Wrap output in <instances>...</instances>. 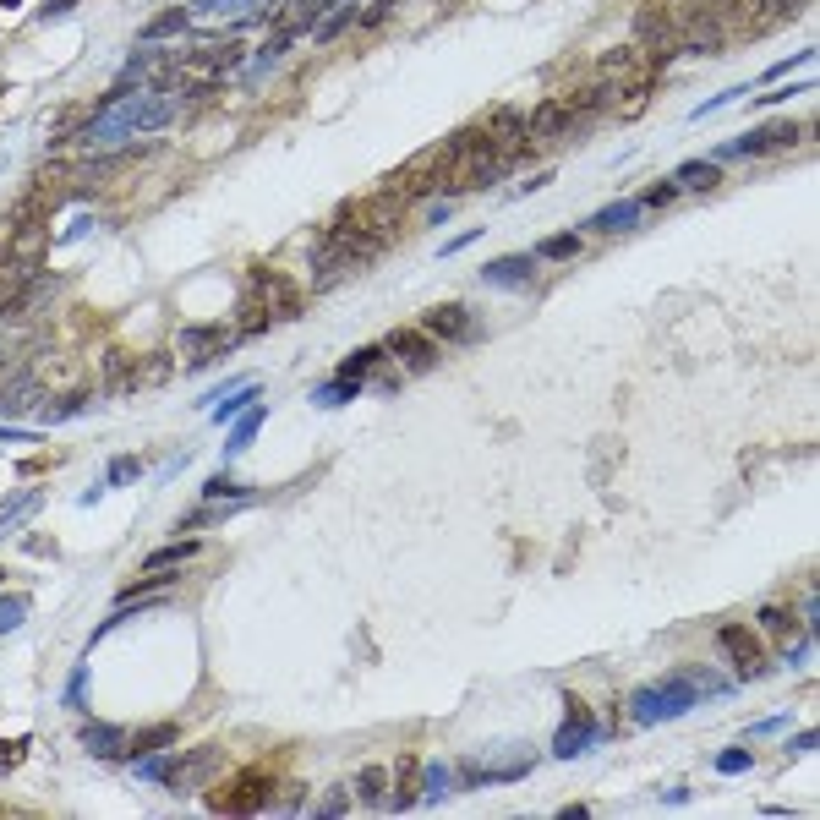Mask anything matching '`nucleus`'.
<instances>
[{
	"label": "nucleus",
	"mask_w": 820,
	"mask_h": 820,
	"mask_svg": "<svg viewBox=\"0 0 820 820\" xmlns=\"http://www.w3.org/2000/svg\"><path fill=\"white\" fill-rule=\"evenodd\" d=\"M181 115V99L175 93H154V88H132V82H115L99 99L93 121L82 126V148H126L132 137L159 132Z\"/></svg>",
	"instance_id": "nucleus-1"
},
{
	"label": "nucleus",
	"mask_w": 820,
	"mask_h": 820,
	"mask_svg": "<svg viewBox=\"0 0 820 820\" xmlns=\"http://www.w3.org/2000/svg\"><path fill=\"white\" fill-rule=\"evenodd\" d=\"M241 6V0H192V11H203V17H208V11H236Z\"/></svg>",
	"instance_id": "nucleus-51"
},
{
	"label": "nucleus",
	"mask_w": 820,
	"mask_h": 820,
	"mask_svg": "<svg viewBox=\"0 0 820 820\" xmlns=\"http://www.w3.org/2000/svg\"><path fill=\"white\" fill-rule=\"evenodd\" d=\"M137 476H143V460H137V454H121V460H110L104 482H110V487H132Z\"/></svg>",
	"instance_id": "nucleus-40"
},
{
	"label": "nucleus",
	"mask_w": 820,
	"mask_h": 820,
	"mask_svg": "<svg viewBox=\"0 0 820 820\" xmlns=\"http://www.w3.org/2000/svg\"><path fill=\"white\" fill-rule=\"evenodd\" d=\"M356 11H361L356 0H339V6H334V11H328V17L318 22V28H312V39H318V44H334L345 28H356Z\"/></svg>",
	"instance_id": "nucleus-30"
},
{
	"label": "nucleus",
	"mask_w": 820,
	"mask_h": 820,
	"mask_svg": "<svg viewBox=\"0 0 820 820\" xmlns=\"http://www.w3.org/2000/svg\"><path fill=\"white\" fill-rule=\"evenodd\" d=\"M219 744H197V749H186V755H175L170 760V777H164V788L170 793H197V788H208V777L219 771Z\"/></svg>",
	"instance_id": "nucleus-11"
},
{
	"label": "nucleus",
	"mask_w": 820,
	"mask_h": 820,
	"mask_svg": "<svg viewBox=\"0 0 820 820\" xmlns=\"http://www.w3.org/2000/svg\"><path fill=\"white\" fill-rule=\"evenodd\" d=\"M82 749H88V755H99V760H121L126 755V728H110V722H82Z\"/></svg>",
	"instance_id": "nucleus-23"
},
{
	"label": "nucleus",
	"mask_w": 820,
	"mask_h": 820,
	"mask_svg": "<svg viewBox=\"0 0 820 820\" xmlns=\"http://www.w3.org/2000/svg\"><path fill=\"white\" fill-rule=\"evenodd\" d=\"M640 214H646V208H640L635 197H618V203L596 208L591 230H602V236H624V230H635V225H640Z\"/></svg>",
	"instance_id": "nucleus-24"
},
{
	"label": "nucleus",
	"mask_w": 820,
	"mask_h": 820,
	"mask_svg": "<svg viewBox=\"0 0 820 820\" xmlns=\"http://www.w3.org/2000/svg\"><path fill=\"white\" fill-rule=\"evenodd\" d=\"M175 744V722H159V728H143L126 738V755L121 760H143V755H159V749Z\"/></svg>",
	"instance_id": "nucleus-27"
},
{
	"label": "nucleus",
	"mask_w": 820,
	"mask_h": 820,
	"mask_svg": "<svg viewBox=\"0 0 820 820\" xmlns=\"http://www.w3.org/2000/svg\"><path fill=\"white\" fill-rule=\"evenodd\" d=\"M389 11H394V0H372L367 11H356V28H378V22L389 17Z\"/></svg>",
	"instance_id": "nucleus-47"
},
{
	"label": "nucleus",
	"mask_w": 820,
	"mask_h": 820,
	"mask_svg": "<svg viewBox=\"0 0 820 820\" xmlns=\"http://www.w3.org/2000/svg\"><path fill=\"white\" fill-rule=\"evenodd\" d=\"M192 553H197L192 536H186V542H170V547H159V553L143 558V574H175V564H186Z\"/></svg>",
	"instance_id": "nucleus-32"
},
{
	"label": "nucleus",
	"mask_w": 820,
	"mask_h": 820,
	"mask_svg": "<svg viewBox=\"0 0 820 820\" xmlns=\"http://www.w3.org/2000/svg\"><path fill=\"white\" fill-rule=\"evenodd\" d=\"M72 6H77V0H50V6H44V17H66Z\"/></svg>",
	"instance_id": "nucleus-55"
},
{
	"label": "nucleus",
	"mask_w": 820,
	"mask_h": 820,
	"mask_svg": "<svg viewBox=\"0 0 820 820\" xmlns=\"http://www.w3.org/2000/svg\"><path fill=\"white\" fill-rule=\"evenodd\" d=\"M449 793H454V766H427L421 771V799L427 804L449 799Z\"/></svg>",
	"instance_id": "nucleus-34"
},
{
	"label": "nucleus",
	"mask_w": 820,
	"mask_h": 820,
	"mask_svg": "<svg viewBox=\"0 0 820 820\" xmlns=\"http://www.w3.org/2000/svg\"><path fill=\"white\" fill-rule=\"evenodd\" d=\"M339 214L350 219L356 230H367L372 241H383L389 246L394 236H400V197H389V192H378V197H361V203H350V208H339Z\"/></svg>",
	"instance_id": "nucleus-10"
},
{
	"label": "nucleus",
	"mask_w": 820,
	"mask_h": 820,
	"mask_svg": "<svg viewBox=\"0 0 820 820\" xmlns=\"http://www.w3.org/2000/svg\"><path fill=\"white\" fill-rule=\"evenodd\" d=\"M203 498H214V503H219V498H230V503H246V498H257V492H252V487H241L236 476H225V471H219L214 482L203 487Z\"/></svg>",
	"instance_id": "nucleus-37"
},
{
	"label": "nucleus",
	"mask_w": 820,
	"mask_h": 820,
	"mask_svg": "<svg viewBox=\"0 0 820 820\" xmlns=\"http://www.w3.org/2000/svg\"><path fill=\"white\" fill-rule=\"evenodd\" d=\"M749 766H755V755H749V749H722V755H717L722 777H738V771H749Z\"/></svg>",
	"instance_id": "nucleus-44"
},
{
	"label": "nucleus",
	"mask_w": 820,
	"mask_h": 820,
	"mask_svg": "<svg viewBox=\"0 0 820 820\" xmlns=\"http://www.w3.org/2000/svg\"><path fill=\"white\" fill-rule=\"evenodd\" d=\"M804 132H810V126H793V121L755 126V132H744V137H728V143L717 148V159H771V154H788V148L804 143Z\"/></svg>",
	"instance_id": "nucleus-6"
},
{
	"label": "nucleus",
	"mask_w": 820,
	"mask_h": 820,
	"mask_svg": "<svg viewBox=\"0 0 820 820\" xmlns=\"http://www.w3.org/2000/svg\"><path fill=\"white\" fill-rule=\"evenodd\" d=\"M361 394V378H328L318 394H312V400H318L323 410H339V405H350Z\"/></svg>",
	"instance_id": "nucleus-33"
},
{
	"label": "nucleus",
	"mask_w": 820,
	"mask_h": 820,
	"mask_svg": "<svg viewBox=\"0 0 820 820\" xmlns=\"http://www.w3.org/2000/svg\"><path fill=\"white\" fill-rule=\"evenodd\" d=\"M82 689H88V662H82V667H72V678H66V706H88V700H82Z\"/></svg>",
	"instance_id": "nucleus-46"
},
{
	"label": "nucleus",
	"mask_w": 820,
	"mask_h": 820,
	"mask_svg": "<svg viewBox=\"0 0 820 820\" xmlns=\"http://www.w3.org/2000/svg\"><path fill=\"white\" fill-rule=\"evenodd\" d=\"M782 651H788V646H782ZM804 662H810V640H799V646L788 651V667H804Z\"/></svg>",
	"instance_id": "nucleus-54"
},
{
	"label": "nucleus",
	"mask_w": 820,
	"mask_h": 820,
	"mask_svg": "<svg viewBox=\"0 0 820 820\" xmlns=\"http://www.w3.org/2000/svg\"><path fill=\"white\" fill-rule=\"evenodd\" d=\"M810 55H815V50H810V44H804V50H799V55H788V61H777V66H771V72H766V77H788V72H793V66H810Z\"/></svg>",
	"instance_id": "nucleus-49"
},
{
	"label": "nucleus",
	"mask_w": 820,
	"mask_h": 820,
	"mask_svg": "<svg viewBox=\"0 0 820 820\" xmlns=\"http://www.w3.org/2000/svg\"><path fill=\"white\" fill-rule=\"evenodd\" d=\"M186 22H192V11L170 6V11H159V17H148L143 28H137V44H159V39H175V33H186Z\"/></svg>",
	"instance_id": "nucleus-26"
},
{
	"label": "nucleus",
	"mask_w": 820,
	"mask_h": 820,
	"mask_svg": "<svg viewBox=\"0 0 820 820\" xmlns=\"http://www.w3.org/2000/svg\"><path fill=\"white\" fill-rule=\"evenodd\" d=\"M635 50L646 55L656 72H667V66H673L678 55H684V50H678L673 11H667V6H646V11H640V17H635Z\"/></svg>",
	"instance_id": "nucleus-5"
},
{
	"label": "nucleus",
	"mask_w": 820,
	"mask_h": 820,
	"mask_svg": "<svg viewBox=\"0 0 820 820\" xmlns=\"http://www.w3.org/2000/svg\"><path fill=\"white\" fill-rule=\"evenodd\" d=\"M755 624L766 629V635L777 640V646L799 640V613H793V607H760V613H755Z\"/></svg>",
	"instance_id": "nucleus-28"
},
{
	"label": "nucleus",
	"mask_w": 820,
	"mask_h": 820,
	"mask_svg": "<svg viewBox=\"0 0 820 820\" xmlns=\"http://www.w3.org/2000/svg\"><path fill=\"white\" fill-rule=\"evenodd\" d=\"M383 356H394L405 372H427V367H438V339L427 328H394L383 339Z\"/></svg>",
	"instance_id": "nucleus-15"
},
{
	"label": "nucleus",
	"mask_w": 820,
	"mask_h": 820,
	"mask_svg": "<svg viewBox=\"0 0 820 820\" xmlns=\"http://www.w3.org/2000/svg\"><path fill=\"white\" fill-rule=\"evenodd\" d=\"M733 99H744V88H722V93H717V99H706V104H695V121H700V115H717V110H722V104H733Z\"/></svg>",
	"instance_id": "nucleus-48"
},
{
	"label": "nucleus",
	"mask_w": 820,
	"mask_h": 820,
	"mask_svg": "<svg viewBox=\"0 0 820 820\" xmlns=\"http://www.w3.org/2000/svg\"><path fill=\"white\" fill-rule=\"evenodd\" d=\"M717 181H722L717 159H684V164L673 170V186H678V192H711Z\"/></svg>",
	"instance_id": "nucleus-25"
},
{
	"label": "nucleus",
	"mask_w": 820,
	"mask_h": 820,
	"mask_svg": "<svg viewBox=\"0 0 820 820\" xmlns=\"http://www.w3.org/2000/svg\"><path fill=\"white\" fill-rule=\"evenodd\" d=\"M82 405H88V394H82V389H72V394H66V400H55V405H39V410H33V416H39V421H72Z\"/></svg>",
	"instance_id": "nucleus-38"
},
{
	"label": "nucleus",
	"mask_w": 820,
	"mask_h": 820,
	"mask_svg": "<svg viewBox=\"0 0 820 820\" xmlns=\"http://www.w3.org/2000/svg\"><path fill=\"white\" fill-rule=\"evenodd\" d=\"M673 197H678V186H673V181H656V186H646V192L635 197V203H640V208H667Z\"/></svg>",
	"instance_id": "nucleus-45"
},
{
	"label": "nucleus",
	"mask_w": 820,
	"mask_h": 820,
	"mask_svg": "<svg viewBox=\"0 0 820 820\" xmlns=\"http://www.w3.org/2000/svg\"><path fill=\"white\" fill-rule=\"evenodd\" d=\"M432 339H449V345H460V339H476V323L471 312L460 307V301H443V307H427V318H421Z\"/></svg>",
	"instance_id": "nucleus-18"
},
{
	"label": "nucleus",
	"mask_w": 820,
	"mask_h": 820,
	"mask_svg": "<svg viewBox=\"0 0 820 820\" xmlns=\"http://www.w3.org/2000/svg\"><path fill=\"white\" fill-rule=\"evenodd\" d=\"M274 799V777H263V771H241L236 777V793H214V810H225V815H257L263 804Z\"/></svg>",
	"instance_id": "nucleus-16"
},
{
	"label": "nucleus",
	"mask_w": 820,
	"mask_h": 820,
	"mask_svg": "<svg viewBox=\"0 0 820 820\" xmlns=\"http://www.w3.org/2000/svg\"><path fill=\"white\" fill-rule=\"evenodd\" d=\"M378 252H383V241H372L367 230H356L345 214H339L334 225L318 236V252H312V285L328 290L334 279L356 274V268H372V263H378Z\"/></svg>",
	"instance_id": "nucleus-2"
},
{
	"label": "nucleus",
	"mask_w": 820,
	"mask_h": 820,
	"mask_svg": "<svg viewBox=\"0 0 820 820\" xmlns=\"http://www.w3.org/2000/svg\"><path fill=\"white\" fill-rule=\"evenodd\" d=\"M596 738H602V722L591 717V706H585L580 695H564V728H558V738H553V755L574 760V755H585Z\"/></svg>",
	"instance_id": "nucleus-9"
},
{
	"label": "nucleus",
	"mask_w": 820,
	"mask_h": 820,
	"mask_svg": "<svg viewBox=\"0 0 820 820\" xmlns=\"http://www.w3.org/2000/svg\"><path fill=\"white\" fill-rule=\"evenodd\" d=\"M246 301H257V307L268 312V318H296L301 312V290H296V279H285L279 268H257L252 279H246Z\"/></svg>",
	"instance_id": "nucleus-8"
},
{
	"label": "nucleus",
	"mask_w": 820,
	"mask_h": 820,
	"mask_svg": "<svg viewBox=\"0 0 820 820\" xmlns=\"http://www.w3.org/2000/svg\"><path fill=\"white\" fill-rule=\"evenodd\" d=\"M684 673H689V684H695L700 695H728V678L711 673V667H684Z\"/></svg>",
	"instance_id": "nucleus-43"
},
{
	"label": "nucleus",
	"mask_w": 820,
	"mask_h": 820,
	"mask_svg": "<svg viewBox=\"0 0 820 820\" xmlns=\"http://www.w3.org/2000/svg\"><path fill=\"white\" fill-rule=\"evenodd\" d=\"M476 236H482V230H465V236H454L449 246H443V257H454V252H465V246H471Z\"/></svg>",
	"instance_id": "nucleus-53"
},
{
	"label": "nucleus",
	"mask_w": 820,
	"mask_h": 820,
	"mask_svg": "<svg viewBox=\"0 0 820 820\" xmlns=\"http://www.w3.org/2000/svg\"><path fill=\"white\" fill-rule=\"evenodd\" d=\"M268 421V405H252V410H241L236 416V427H230V438H225V454H241L246 443L257 438V427Z\"/></svg>",
	"instance_id": "nucleus-31"
},
{
	"label": "nucleus",
	"mask_w": 820,
	"mask_h": 820,
	"mask_svg": "<svg viewBox=\"0 0 820 820\" xmlns=\"http://www.w3.org/2000/svg\"><path fill=\"white\" fill-rule=\"evenodd\" d=\"M99 389H104V394H115V400L137 389V361L126 356V350H115V345H110V350L99 356Z\"/></svg>",
	"instance_id": "nucleus-21"
},
{
	"label": "nucleus",
	"mask_w": 820,
	"mask_h": 820,
	"mask_svg": "<svg viewBox=\"0 0 820 820\" xmlns=\"http://www.w3.org/2000/svg\"><path fill=\"white\" fill-rule=\"evenodd\" d=\"M22 618H28V596H0V635H11Z\"/></svg>",
	"instance_id": "nucleus-42"
},
{
	"label": "nucleus",
	"mask_w": 820,
	"mask_h": 820,
	"mask_svg": "<svg viewBox=\"0 0 820 820\" xmlns=\"http://www.w3.org/2000/svg\"><path fill=\"white\" fill-rule=\"evenodd\" d=\"M252 405H257V383H241V389H230V400L214 405V421H236L241 410H252Z\"/></svg>",
	"instance_id": "nucleus-35"
},
{
	"label": "nucleus",
	"mask_w": 820,
	"mask_h": 820,
	"mask_svg": "<svg viewBox=\"0 0 820 820\" xmlns=\"http://www.w3.org/2000/svg\"><path fill=\"white\" fill-rule=\"evenodd\" d=\"M175 345L186 350V367L203 372L214 356H225V345H236V328H225V323H186L181 334H175Z\"/></svg>",
	"instance_id": "nucleus-12"
},
{
	"label": "nucleus",
	"mask_w": 820,
	"mask_h": 820,
	"mask_svg": "<svg viewBox=\"0 0 820 820\" xmlns=\"http://www.w3.org/2000/svg\"><path fill=\"white\" fill-rule=\"evenodd\" d=\"M695 706H700V689L689 684V673H667V678H656V684L635 689V700H629V717H635L640 728H651V722L689 717Z\"/></svg>",
	"instance_id": "nucleus-3"
},
{
	"label": "nucleus",
	"mask_w": 820,
	"mask_h": 820,
	"mask_svg": "<svg viewBox=\"0 0 820 820\" xmlns=\"http://www.w3.org/2000/svg\"><path fill=\"white\" fill-rule=\"evenodd\" d=\"M356 799L367 804V810H383V804H389V771L383 766H367L356 777Z\"/></svg>",
	"instance_id": "nucleus-29"
},
{
	"label": "nucleus",
	"mask_w": 820,
	"mask_h": 820,
	"mask_svg": "<svg viewBox=\"0 0 820 820\" xmlns=\"http://www.w3.org/2000/svg\"><path fill=\"white\" fill-rule=\"evenodd\" d=\"M574 252H580V236H574V230H558V236H547L542 246H536V257H558V263L574 257Z\"/></svg>",
	"instance_id": "nucleus-41"
},
{
	"label": "nucleus",
	"mask_w": 820,
	"mask_h": 820,
	"mask_svg": "<svg viewBox=\"0 0 820 820\" xmlns=\"http://www.w3.org/2000/svg\"><path fill=\"white\" fill-rule=\"evenodd\" d=\"M596 72H602V82H613V88H651L656 77V66L646 61V55L635 50V44H618V50H607L602 61H596Z\"/></svg>",
	"instance_id": "nucleus-13"
},
{
	"label": "nucleus",
	"mask_w": 820,
	"mask_h": 820,
	"mask_svg": "<svg viewBox=\"0 0 820 820\" xmlns=\"http://www.w3.org/2000/svg\"><path fill=\"white\" fill-rule=\"evenodd\" d=\"M815 744H820V733L810 728V733H799V738H793V744H788V749H793V755H810V749H815Z\"/></svg>",
	"instance_id": "nucleus-52"
},
{
	"label": "nucleus",
	"mask_w": 820,
	"mask_h": 820,
	"mask_svg": "<svg viewBox=\"0 0 820 820\" xmlns=\"http://www.w3.org/2000/svg\"><path fill=\"white\" fill-rule=\"evenodd\" d=\"M39 405H44L39 372H22V378H11L6 389H0V416H33Z\"/></svg>",
	"instance_id": "nucleus-20"
},
{
	"label": "nucleus",
	"mask_w": 820,
	"mask_h": 820,
	"mask_svg": "<svg viewBox=\"0 0 820 820\" xmlns=\"http://www.w3.org/2000/svg\"><path fill=\"white\" fill-rule=\"evenodd\" d=\"M531 766H536L531 755H514V760H503V766H460V771H465V788H498V782L531 777Z\"/></svg>",
	"instance_id": "nucleus-22"
},
{
	"label": "nucleus",
	"mask_w": 820,
	"mask_h": 820,
	"mask_svg": "<svg viewBox=\"0 0 820 820\" xmlns=\"http://www.w3.org/2000/svg\"><path fill=\"white\" fill-rule=\"evenodd\" d=\"M536 263H542L536 252H509V257H498V263H487V268H482V285L525 290V285L536 279Z\"/></svg>",
	"instance_id": "nucleus-19"
},
{
	"label": "nucleus",
	"mask_w": 820,
	"mask_h": 820,
	"mask_svg": "<svg viewBox=\"0 0 820 820\" xmlns=\"http://www.w3.org/2000/svg\"><path fill=\"white\" fill-rule=\"evenodd\" d=\"M673 11V28H678V50L684 55H722L728 50V22L706 6V0H689V6H667Z\"/></svg>",
	"instance_id": "nucleus-4"
},
{
	"label": "nucleus",
	"mask_w": 820,
	"mask_h": 820,
	"mask_svg": "<svg viewBox=\"0 0 820 820\" xmlns=\"http://www.w3.org/2000/svg\"><path fill=\"white\" fill-rule=\"evenodd\" d=\"M574 110L564 99H542L531 115H525V132H531V143H553V137H564V132H574Z\"/></svg>",
	"instance_id": "nucleus-17"
},
{
	"label": "nucleus",
	"mask_w": 820,
	"mask_h": 820,
	"mask_svg": "<svg viewBox=\"0 0 820 820\" xmlns=\"http://www.w3.org/2000/svg\"><path fill=\"white\" fill-rule=\"evenodd\" d=\"M378 361H383V345H361L356 356L339 361V378H367V372L378 367Z\"/></svg>",
	"instance_id": "nucleus-36"
},
{
	"label": "nucleus",
	"mask_w": 820,
	"mask_h": 820,
	"mask_svg": "<svg viewBox=\"0 0 820 820\" xmlns=\"http://www.w3.org/2000/svg\"><path fill=\"white\" fill-rule=\"evenodd\" d=\"M350 810V793L345 788H339V793H328V799L318 804V815H345Z\"/></svg>",
	"instance_id": "nucleus-50"
},
{
	"label": "nucleus",
	"mask_w": 820,
	"mask_h": 820,
	"mask_svg": "<svg viewBox=\"0 0 820 820\" xmlns=\"http://www.w3.org/2000/svg\"><path fill=\"white\" fill-rule=\"evenodd\" d=\"M225 503H219V509H214V498H208L203 503V509H192V514H181V520H175V531H186V536H192V531H203V525H214V520H225Z\"/></svg>",
	"instance_id": "nucleus-39"
},
{
	"label": "nucleus",
	"mask_w": 820,
	"mask_h": 820,
	"mask_svg": "<svg viewBox=\"0 0 820 820\" xmlns=\"http://www.w3.org/2000/svg\"><path fill=\"white\" fill-rule=\"evenodd\" d=\"M482 132H487V143L498 148L503 164H520L525 154H531V132H525V115L520 110H492Z\"/></svg>",
	"instance_id": "nucleus-14"
},
{
	"label": "nucleus",
	"mask_w": 820,
	"mask_h": 820,
	"mask_svg": "<svg viewBox=\"0 0 820 820\" xmlns=\"http://www.w3.org/2000/svg\"><path fill=\"white\" fill-rule=\"evenodd\" d=\"M717 651L728 656L733 678H744V684H755V678L771 673V656H766V646H760V635L744 629V624H722L717 629Z\"/></svg>",
	"instance_id": "nucleus-7"
}]
</instances>
